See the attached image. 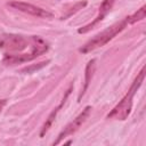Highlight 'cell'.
<instances>
[{"instance_id":"obj_5","label":"cell","mask_w":146,"mask_h":146,"mask_svg":"<svg viewBox=\"0 0 146 146\" xmlns=\"http://www.w3.org/2000/svg\"><path fill=\"white\" fill-rule=\"evenodd\" d=\"M8 6H10L14 9H17L19 11H23L25 14L35 16V17H40V18H50L52 17V13L40 8L38 6H34L32 3L29 2H24V1H10L8 2Z\"/></svg>"},{"instance_id":"obj_8","label":"cell","mask_w":146,"mask_h":146,"mask_svg":"<svg viewBox=\"0 0 146 146\" xmlns=\"http://www.w3.org/2000/svg\"><path fill=\"white\" fill-rule=\"evenodd\" d=\"M5 39V44L3 48L9 50V51H22L27 47L29 40L24 38L23 35H17V34H7L3 35Z\"/></svg>"},{"instance_id":"obj_2","label":"cell","mask_w":146,"mask_h":146,"mask_svg":"<svg viewBox=\"0 0 146 146\" xmlns=\"http://www.w3.org/2000/svg\"><path fill=\"white\" fill-rule=\"evenodd\" d=\"M127 25H128V23H127L125 18H124L123 21H120V22H117V23H114L113 25L106 27V29H105L104 31H102L100 33L96 34V35H95L92 39H90L87 43H84V44L79 49V51H80L81 54H88V52H90V51H92V50H95V49H97V48H99V47L105 46V44H106L107 42H110L114 36H116L120 32H122V31L127 27Z\"/></svg>"},{"instance_id":"obj_7","label":"cell","mask_w":146,"mask_h":146,"mask_svg":"<svg viewBox=\"0 0 146 146\" xmlns=\"http://www.w3.org/2000/svg\"><path fill=\"white\" fill-rule=\"evenodd\" d=\"M72 89H73V84H71L70 87H68V89L65 91V95H64V97H63V99L60 100V103L50 112V114L48 115V117L46 119V122L43 123V125L41 127V130H40V133H39V136L42 138L47 132H48V130L51 128V125H52V123L55 122V120H56V116H57V114H58V112L63 108V106H64V104H65V102H66V99H67V97L70 96V94H71V91H72Z\"/></svg>"},{"instance_id":"obj_14","label":"cell","mask_w":146,"mask_h":146,"mask_svg":"<svg viewBox=\"0 0 146 146\" xmlns=\"http://www.w3.org/2000/svg\"><path fill=\"white\" fill-rule=\"evenodd\" d=\"M3 44H5V39H3V35H0V48H3Z\"/></svg>"},{"instance_id":"obj_4","label":"cell","mask_w":146,"mask_h":146,"mask_svg":"<svg viewBox=\"0 0 146 146\" xmlns=\"http://www.w3.org/2000/svg\"><path fill=\"white\" fill-rule=\"evenodd\" d=\"M90 112H91V106H86V107L82 110V112H81L75 119H73L70 123H67V124L64 127V129L59 132L57 139L52 143V145H54V146H55V145H58L64 138H66L67 136L73 135L74 132H76V131L80 129V127L86 122V120L89 117Z\"/></svg>"},{"instance_id":"obj_9","label":"cell","mask_w":146,"mask_h":146,"mask_svg":"<svg viewBox=\"0 0 146 146\" xmlns=\"http://www.w3.org/2000/svg\"><path fill=\"white\" fill-rule=\"evenodd\" d=\"M95 70H96V59H91V60L88 62V64H87V66H86V70H84V82H83V87H82V89H81V91H80V94H79L78 102L81 100V98L84 96L86 91L88 90Z\"/></svg>"},{"instance_id":"obj_13","label":"cell","mask_w":146,"mask_h":146,"mask_svg":"<svg viewBox=\"0 0 146 146\" xmlns=\"http://www.w3.org/2000/svg\"><path fill=\"white\" fill-rule=\"evenodd\" d=\"M6 104H7V99H0V112L2 111V108L5 107Z\"/></svg>"},{"instance_id":"obj_11","label":"cell","mask_w":146,"mask_h":146,"mask_svg":"<svg viewBox=\"0 0 146 146\" xmlns=\"http://www.w3.org/2000/svg\"><path fill=\"white\" fill-rule=\"evenodd\" d=\"M50 60H46V62H40V63H38L36 65H31V66H27V67H24L23 70H22V72L23 73H33L34 71H38V70H40V68H42V67H44L48 63H49Z\"/></svg>"},{"instance_id":"obj_1","label":"cell","mask_w":146,"mask_h":146,"mask_svg":"<svg viewBox=\"0 0 146 146\" xmlns=\"http://www.w3.org/2000/svg\"><path fill=\"white\" fill-rule=\"evenodd\" d=\"M144 78H145V67H143L140 70V72L137 74V76L135 78L133 82L131 83V86H130L128 92L124 95V97L107 114V119L123 121L129 116V114L131 113V110H132V98L136 95V92L138 91V89L140 88V86L144 81Z\"/></svg>"},{"instance_id":"obj_6","label":"cell","mask_w":146,"mask_h":146,"mask_svg":"<svg viewBox=\"0 0 146 146\" xmlns=\"http://www.w3.org/2000/svg\"><path fill=\"white\" fill-rule=\"evenodd\" d=\"M114 2H115V0H104V1L102 2L100 7H99L98 14H97V16L94 18V21L90 22V23H88V24H86V25H83V26H81V27H79V29H78V33H79V34L88 33V32H89L90 30H92L97 24H99V23L105 18V16L111 11V9L113 8Z\"/></svg>"},{"instance_id":"obj_12","label":"cell","mask_w":146,"mask_h":146,"mask_svg":"<svg viewBox=\"0 0 146 146\" xmlns=\"http://www.w3.org/2000/svg\"><path fill=\"white\" fill-rule=\"evenodd\" d=\"M86 5H87V1H81V2L75 3V5H74V7L72 8V10H70L65 16H63V17H62V19H65V18H67V17L72 16L74 13H76V11H79L80 9H82L83 7H86Z\"/></svg>"},{"instance_id":"obj_10","label":"cell","mask_w":146,"mask_h":146,"mask_svg":"<svg viewBox=\"0 0 146 146\" xmlns=\"http://www.w3.org/2000/svg\"><path fill=\"white\" fill-rule=\"evenodd\" d=\"M145 16H146V6H141L135 14L125 17V21L128 24H135L139 21H143L145 18Z\"/></svg>"},{"instance_id":"obj_3","label":"cell","mask_w":146,"mask_h":146,"mask_svg":"<svg viewBox=\"0 0 146 146\" xmlns=\"http://www.w3.org/2000/svg\"><path fill=\"white\" fill-rule=\"evenodd\" d=\"M32 46H31V51L29 54H17V55H9L6 54L2 62L7 65H15V64H21V63H26L30 60H33L34 58L41 56L42 54L47 52L48 50V44L47 42L41 39L38 35L31 36Z\"/></svg>"}]
</instances>
